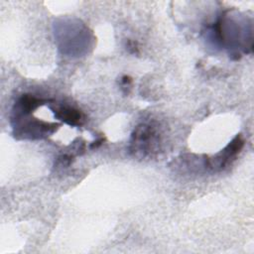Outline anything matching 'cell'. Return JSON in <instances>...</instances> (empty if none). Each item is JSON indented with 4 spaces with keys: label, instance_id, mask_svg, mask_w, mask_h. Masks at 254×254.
Instances as JSON below:
<instances>
[{
    "label": "cell",
    "instance_id": "7",
    "mask_svg": "<svg viewBox=\"0 0 254 254\" xmlns=\"http://www.w3.org/2000/svg\"><path fill=\"white\" fill-rule=\"evenodd\" d=\"M120 82H121L122 86L127 87V86H129V85L131 84L132 79H131V77H130V76H128V75H124V76H122V78H121Z\"/></svg>",
    "mask_w": 254,
    "mask_h": 254
},
{
    "label": "cell",
    "instance_id": "3",
    "mask_svg": "<svg viewBox=\"0 0 254 254\" xmlns=\"http://www.w3.org/2000/svg\"><path fill=\"white\" fill-rule=\"evenodd\" d=\"M244 145V140L242 139L241 135H237L222 151L217 153L212 158L205 159L206 167L214 170L219 171L225 168V166L236 157V155L241 151Z\"/></svg>",
    "mask_w": 254,
    "mask_h": 254
},
{
    "label": "cell",
    "instance_id": "8",
    "mask_svg": "<svg viewBox=\"0 0 254 254\" xmlns=\"http://www.w3.org/2000/svg\"><path fill=\"white\" fill-rule=\"evenodd\" d=\"M103 141H104V139H103V138H100V139H98V140L94 141V142L90 145V148H91V149H93V148H97L98 146H100V145L103 143Z\"/></svg>",
    "mask_w": 254,
    "mask_h": 254
},
{
    "label": "cell",
    "instance_id": "5",
    "mask_svg": "<svg viewBox=\"0 0 254 254\" xmlns=\"http://www.w3.org/2000/svg\"><path fill=\"white\" fill-rule=\"evenodd\" d=\"M54 115L57 119L70 125V126H80L84 122L83 114L76 108L61 105L56 108H52Z\"/></svg>",
    "mask_w": 254,
    "mask_h": 254
},
{
    "label": "cell",
    "instance_id": "1",
    "mask_svg": "<svg viewBox=\"0 0 254 254\" xmlns=\"http://www.w3.org/2000/svg\"><path fill=\"white\" fill-rule=\"evenodd\" d=\"M160 142V133L154 123H141L133 131L129 151L139 158L151 156L157 151Z\"/></svg>",
    "mask_w": 254,
    "mask_h": 254
},
{
    "label": "cell",
    "instance_id": "2",
    "mask_svg": "<svg viewBox=\"0 0 254 254\" xmlns=\"http://www.w3.org/2000/svg\"><path fill=\"white\" fill-rule=\"evenodd\" d=\"M58 124L47 123L40 120H28L25 122L19 121L14 124V135L22 138H41L43 136H49L58 129Z\"/></svg>",
    "mask_w": 254,
    "mask_h": 254
},
{
    "label": "cell",
    "instance_id": "4",
    "mask_svg": "<svg viewBox=\"0 0 254 254\" xmlns=\"http://www.w3.org/2000/svg\"><path fill=\"white\" fill-rule=\"evenodd\" d=\"M48 100H44L42 98H38L32 94H23L14 105V117H25L31 114L35 109L39 106L43 105Z\"/></svg>",
    "mask_w": 254,
    "mask_h": 254
},
{
    "label": "cell",
    "instance_id": "6",
    "mask_svg": "<svg viewBox=\"0 0 254 254\" xmlns=\"http://www.w3.org/2000/svg\"><path fill=\"white\" fill-rule=\"evenodd\" d=\"M126 50L131 53V54H138V46H137V43L134 42V41H130L128 40L127 41V44H126Z\"/></svg>",
    "mask_w": 254,
    "mask_h": 254
}]
</instances>
